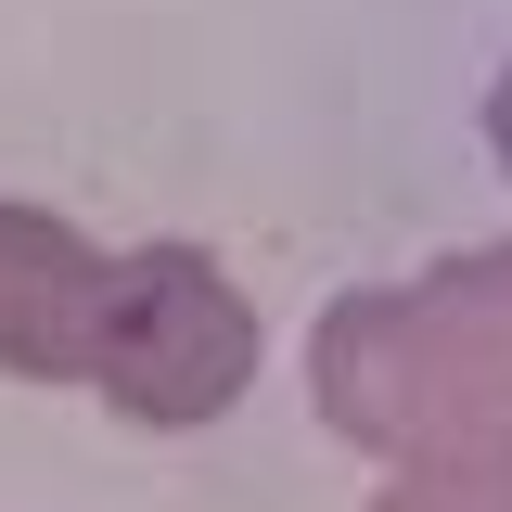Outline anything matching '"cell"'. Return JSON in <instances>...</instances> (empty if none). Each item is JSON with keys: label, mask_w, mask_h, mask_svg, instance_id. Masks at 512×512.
<instances>
[{"label": "cell", "mask_w": 512, "mask_h": 512, "mask_svg": "<svg viewBox=\"0 0 512 512\" xmlns=\"http://www.w3.org/2000/svg\"><path fill=\"white\" fill-rule=\"evenodd\" d=\"M256 372V320L205 256H141L103 295V384L141 423H205L231 384Z\"/></svg>", "instance_id": "cell-1"}, {"label": "cell", "mask_w": 512, "mask_h": 512, "mask_svg": "<svg viewBox=\"0 0 512 512\" xmlns=\"http://www.w3.org/2000/svg\"><path fill=\"white\" fill-rule=\"evenodd\" d=\"M500 154H512V90H500Z\"/></svg>", "instance_id": "cell-3"}, {"label": "cell", "mask_w": 512, "mask_h": 512, "mask_svg": "<svg viewBox=\"0 0 512 512\" xmlns=\"http://www.w3.org/2000/svg\"><path fill=\"white\" fill-rule=\"evenodd\" d=\"M103 295L116 269L39 205H0V359L13 372H77L103 346Z\"/></svg>", "instance_id": "cell-2"}]
</instances>
